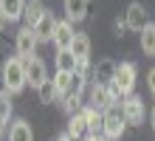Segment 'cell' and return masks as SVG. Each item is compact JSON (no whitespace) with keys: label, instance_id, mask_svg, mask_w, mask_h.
Returning <instances> with one entry per match:
<instances>
[{"label":"cell","instance_id":"6da1fadb","mask_svg":"<svg viewBox=\"0 0 155 141\" xmlns=\"http://www.w3.org/2000/svg\"><path fill=\"white\" fill-rule=\"evenodd\" d=\"M0 79H3V90H8L12 96H14V93H23V90H25L28 79H25V65H23L20 56H6Z\"/></svg>","mask_w":155,"mask_h":141},{"label":"cell","instance_id":"7a4b0ae2","mask_svg":"<svg viewBox=\"0 0 155 141\" xmlns=\"http://www.w3.org/2000/svg\"><path fill=\"white\" fill-rule=\"evenodd\" d=\"M104 127H102V136L107 141H118L124 136V130H127V119H124V107H121V102H116V105H110L104 113Z\"/></svg>","mask_w":155,"mask_h":141},{"label":"cell","instance_id":"3957f363","mask_svg":"<svg viewBox=\"0 0 155 141\" xmlns=\"http://www.w3.org/2000/svg\"><path fill=\"white\" fill-rule=\"evenodd\" d=\"M135 76H138V68H135V62H118L113 85L118 88V93H121L124 99H127V96H133V90H135Z\"/></svg>","mask_w":155,"mask_h":141},{"label":"cell","instance_id":"277c9868","mask_svg":"<svg viewBox=\"0 0 155 141\" xmlns=\"http://www.w3.org/2000/svg\"><path fill=\"white\" fill-rule=\"evenodd\" d=\"M37 45H40V40H37V34H34V28L23 25L20 31H17V37H14V51H17L20 59L37 56Z\"/></svg>","mask_w":155,"mask_h":141},{"label":"cell","instance_id":"5b68a950","mask_svg":"<svg viewBox=\"0 0 155 141\" xmlns=\"http://www.w3.org/2000/svg\"><path fill=\"white\" fill-rule=\"evenodd\" d=\"M124 23H127V31H144V28L150 25V17H147V8H144V3H130L124 12Z\"/></svg>","mask_w":155,"mask_h":141},{"label":"cell","instance_id":"8992f818","mask_svg":"<svg viewBox=\"0 0 155 141\" xmlns=\"http://www.w3.org/2000/svg\"><path fill=\"white\" fill-rule=\"evenodd\" d=\"M121 107H124V119H127V127H141L144 124V99L141 96H127L121 102Z\"/></svg>","mask_w":155,"mask_h":141},{"label":"cell","instance_id":"52a82bcc","mask_svg":"<svg viewBox=\"0 0 155 141\" xmlns=\"http://www.w3.org/2000/svg\"><path fill=\"white\" fill-rule=\"evenodd\" d=\"M74 37H76V28L71 20H59L57 23V31H54V40L51 45L57 51H71V45H74Z\"/></svg>","mask_w":155,"mask_h":141},{"label":"cell","instance_id":"ba28073f","mask_svg":"<svg viewBox=\"0 0 155 141\" xmlns=\"http://www.w3.org/2000/svg\"><path fill=\"white\" fill-rule=\"evenodd\" d=\"M23 65H25V79H28V85L37 90L40 85L48 79V68H45V62L40 59V56H28V59H23Z\"/></svg>","mask_w":155,"mask_h":141},{"label":"cell","instance_id":"9c48e42d","mask_svg":"<svg viewBox=\"0 0 155 141\" xmlns=\"http://www.w3.org/2000/svg\"><path fill=\"white\" fill-rule=\"evenodd\" d=\"M87 105L99 110V113H104L110 105H116L113 96H110V90H107V85H99V82H90V96H87Z\"/></svg>","mask_w":155,"mask_h":141},{"label":"cell","instance_id":"30bf717a","mask_svg":"<svg viewBox=\"0 0 155 141\" xmlns=\"http://www.w3.org/2000/svg\"><path fill=\"white\" fill-rule=\"evenodd\" d=\"M116 68H118V62H113V59H102L99 65H93L90 82H99V85H110V82L116 79Z\"/></svg>","mask_w":155,"mask_h":141},{"label":"cell","instance_id":"8fae6325","mask_svg":"<svg viewBox=\"0 0 155 141\" xmlns=\"http://www.w3.org/2000/svg\"><path fill=\"white\" fill-rule=\"evenodd\" d=\"M65 133L74 138V141H85L90 136V130H87V119H85V113H74V116H68V130Z\"/></svg>","mask_w":155,"mask_h":141},{"label":"cell","instance_id":"7c38bea8","mask_svg":"<svg viewBox=\"0 0 155 141\" xmlns=\"http://www.w3.org/2000/svg\"><path fill=\"white\" fill-rule=\"evenodd\" d=\"M62 6H65V20L71 23H82L90 12V0H62Z\"/></svg>","mask_w":155,"mask_h":141},{"label":"cell","instance_id":"4fadbf2b","mask_svg":"<svg viewBox=\"0 0 155 141\" xmlns=\"http://www.w3.org/2000/svg\"><path fill=\"white\" fill-rule=\"evenodd\" d=\"M57 17H54V12H45V17L34 25V34H37V40L40 42H51L54 40V31H57Z\"/></svg>","mask_w":155,"mask_h":141},{"label":"cell","instance_id":"5bb4252c","mask_svg":"<svg viewBox=\"0 0 155 141\" xmlns=\"http://www.w3.org/2000/svg\"><path fill=\"white\" fill-rule=\"evenodd\" d=\"M45 12H48V8H45L42 0H28V3H25V12H23V23L28 28H34L45 17Z\"/></svg>","mask_w":155,"mask_h":141},{"label":"cell","instance_id":"9a60e30c","mask_svg":"<svg viewBox=\"0 0 155 141\" xmlns=\"http://www.w3.org/2000/svg\"><path fill=\"white\" fill-rule=\"evenodd\" d=\"M8 141H34V130L25 119H14L8 127Z\"/></svg>","mask_w":155,"mask_h":141},{"label":"cell","instance_id":"2e32d148","mask_svg":"<svg viewBox=\"0 0 155 141\" xmlns=\"http://www.w3.org/2000/svg\"><path fill=\"white\" fill-rule=\"evenodd\" d=\"M25 3H28V0H0V12H3V17H6L8 23H14V20H23Z\"/></svg>","mask_w":155,"mask_h":141},{"label":"cell","instance_id":"e0dca14e","mask_svg":"<svg viewBox=\"0 0 155 141\" xmlns=\"http://www.w3.org/2000/svg\"><path fill=\"white\" fill-rule=\"evenodd\" d=\"M71 54H74L76 59H90V37L85 31H76L74 45H71Z\"/></svg>","mask_w":155,"mask_h":141},{"label":"cell","instance_id":"ac0fdd59","mask_svg":"<svg viewBox=\"0 0 155 141\" xmlns=\"http://www.w3.org/2000/svg\"><path fill=\"white\" fill-rule=\"evenodd\" d=\"M54 65H57V71H62V73H76L79 59H76L71 51H57V56H54Z\"/></svg>","mask_w":155,"mask_h":141},{"label":"cell","instance_id":"d6986e66","mask_svg":"<svg viewBox=\"0 0 155 141\" xmlns=\"http://www.w3.org/2000/svg\"><path fill=\"white\" fill-rule=\"evenodd\" d=\"M37 96L42 105H54V102H59V90H57V85H54V79H45L40 88H37Z\"/></svg>","mask_w":155,"mask_h":141},{"label":"cell","instance_id":"ffe728a7","mask_svg":"<svg viewBox=\"0 0 155 141\" xmlns=\"http://www.w3.org/2000/svg\"><path fill=\"white\" fill-rule=\"evenodd\" d=\"M141 51L147 56H155V23H150L141 31Z\"/></svg>","mask_w":155,"mask_h":141},{"label":"cell","instance_id":"44dd1931","mask_svg":"<svg viewBox=\"0 0 155 141\" xmlns=\"http://www.w3.org/2000/svg\"><path fill=\"white\" fill-rule=\"evenodd\" d=\"M54 85H57V90H59V99L68 96L71 88H74V73H62V71H57V73H54Z\"/></svg>","mask_w":155,"mask_h":141},{"label":"cell","instance_id":"7402d4cb","mask_svg":"<svg viewBox=\"0 0 155 141\" xmlns=\"http://www.w3.org/2000/svg\"><path fill=\"white\" fill-rule=\"evenodd\" d=\"M59 102H62V107H65V113H68V116H74V113H79L82 107H85V102H82V96H79V93H68V96H62Z\"/></svg>","mask_w":155,"mask_h":141},{"label":"cell","instance_id":"603a6c76","mask_svg":"<svg viewBox=\"0 0 155 141\" xmlns=\"http://www.w3.org/2000/svg\"><path fill=\"white\" fill-rule=\"evenodd\" d=\"M12 113H14V107H12V93H8V90H0V121H6V124H8Z\"/></svg>","mask_w":155,"mask_h":141},{"label":"cell","instance_id":"cb8c5ba5","mask_svg":"<svg viewBox=\"0 0 155 141\" xmlns=\"http://www.w3.org/2000/svg\"><path fill=\"white\" fill-rule=\"evenodd\" d=\"M147 88H150L152 99H155V68H150V73H147Z\"/></svg>","mask_w":155,"mask_h":141},{"label":"cell","instance_id":"d4e9b609","mask_svg":"<svg viewBox=\"0 0 155 141\" xmlns=\"http://www.w3.org/2000/svg\"><path fill=\"white\" fill-rule=\"evenodd\" d=\"M113 31H116V34H118V37H121V34H124V31H127V23H124V20H121V17H118V20H113Z\"/></svg>","mask_w":155,"mask_h":141},{"label":"cell","instance_id":"484cf974","mask_svg":"<svg viewBox=\"0 0 155 141\" xmlns=\"http://www.w3.org/2000/svg\"><path fill=\"white\" fill-rule=\"evenodd\" d=\"M85 141H107V138H104V136H102V133H99V136H87V138H85Z\"/></svg>","mask_w":155,"mask_h":141},{"label":"cell","instance_id":"4316f807","mask_svg":"<svg viewBox=\"0 0 155 141\" xmlns=\"http://www.w3.org/2000/svg\"><path fill=\"white\" fill-rule=\"evenodd\" d=\"M8 25V20H6V17H3V12H0V34H3V28Z\"/></svg>","mask_w":155,"mask_h":141},{"label":"cell","instance_id":"83f0119b","mask_svg":"<svg viewBox=\"0 0 155 141\" xmlns=\"http://www.w3.org/2000/svg\"><path fill=\"white\" fill-rule=\"evenodd\" d=\"M150 124H152V130H155V105H152V110H150Z\"/></svg>","mask_w":155,"mask_h":141},{"label":"cell","instance_id":"f1b7e54d","mask_svg":"<svg viewBox=\"0 0 155 141\" xmlns=\"http://www.w3.org/2000/svg\"><path fill=\"white\" fill-rule=\"evenodd\" d=\"M6 136V121H0V138Z\"/></svg>","mask_w":155,"mask_h":141}]
</instances>
